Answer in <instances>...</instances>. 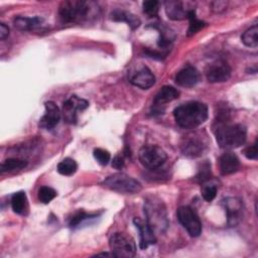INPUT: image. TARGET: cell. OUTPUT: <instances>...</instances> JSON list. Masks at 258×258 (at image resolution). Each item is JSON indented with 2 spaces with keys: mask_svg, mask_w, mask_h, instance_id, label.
I'll use <instances>...</instances> for the list:
<instances>
[{
  "mask_svg": "<svg viewBox=\"0 0 258 258\" xmlns=\"http://www.w3.org/2000/svg\"><path fill=\"white\" fill-rule=\"evenodd\" d=\"M100 9L93 1H62L58 7V16L66 23H80L99 15Z\"/></svg>",
  "mask_w": 258,
  "mask_h": 258,
  "instance_id": "1",
  "label": "cell"
},
{
  "mask_svg": "<svg viewBox=\"0 0 258 258\" xmlns=\"http://www.w3.org/2000/svg\"><path fill=\"white\" fill-rule=\"evenodd\" d=\"M173 116L177 125L182 128H196L208 118V107L201 102L190 101L176 107Z\"/></svg>",
  "mask_w": 258,
  "mask_h": 258,
  "instance_id": "2",
  "label": "cell"
},
{
  "mask_svg": "<svg viewBox=\"0 0 258 258\" xmlns=\"http://www.w3.org/2000/svg\"><path fill=\"white\" fill-rule=\"evenodd\" d=\"M214 131L218 144L224 149H233L243 145L247 137V129L242 124L230 122L215 124Z\"/></svg>",
  "mask_w": 258,
  "mask_h": 258,
  "instance_id": "3",
  "label": "cell"
},
{
  "mask_svg": "<svg viewBox=\"0 0 258 258\" xmlns=\"http://www.w3.org/2000/svg\"><path fill=\"white\" fill-rule=\"evenodd\" d=\"M144 213L146 216V223L155 233H163L167 226L168 220L166 215V209L162 201L152 198L146 200L144 204Z\"/></svg>",
  "mask_w": 258,
  "mask_h": 258,
  "instance_id": "4",
  "label": "cell"
},
{
  "mask_svg": "<svg viewBox=\"0 0 258 258\" xmlns=\"http://www.w3.org/2000/svg\"><path fill=\"white\" fill-rule=\"evenodd\" d=\"M104 186L120 194H136L142 188L141 183L123 172H117L109 175L103 181Z\"/></svg>",
  "mask_w": 258,
  "mask_h": 258,
  "instance_id": "5",
  "label": "cell"
},
{
  "mask_svg": "<svg viewBox=\"0 0 258 258\" xmlns=\"http://www.w3.org/2000/svg\"><path fill=\"white\" fill-rule=\"evenodd\" d=\"M109 246L114 257L131 258L136 253L134 240L124 233H115L110 237Z\"/></svg>",
  "mask_w": 258,
  "mask_h": 258,
  "instance_id": "6",
  "label": "cell"
},
{
  "mask_svg": "<svg viewBox=\"0 0 258 258\" xmlns=\"http://www.w3.org/2000/svg\"><path fill=\"white\" fill-rule=\"evenodd\" d=\"M139 160L141 164L150 169L159 168L167 158L165 151L157 145H145L139 151Z\"/></svg>",
  "mask_w": 258,
  "mask_h": 258,
  "instance_id": "7",
  "label": "cell"
},
{
  "mask_svg": "<svg viewBox=\"0 0 258 258\" xmlns=\"http://www.w3.org/2000/svg\"><path fill=\"white\" fill-rule=\"evenodd\" d=\"M177 220L191 237H198L202 233V223L196 212L187 207L182 206L177 209Z\"/></svg>",
  "mask_w": 258,
  "mask_h": 258,
  "instance_id": "8",
  "label": "cell"
},
{
  "mask_svg": "<svg viewBox=\"0 0 258 258\" xmlns=\"http://www.w3.org/2000/svg\"><path fill=\"white\" fill-rule=\"evenodd\" d=\"M222 205L227 214V222L230 227L237 226L243 217V203L239 198L228 197L222 200Z\"/></svg>",
  "mask_w": 258,
  "mask_h": 258,
  "instance_id": "9",
  "label": "cell"
},
{
  "mask_svg": "<svg viewBox=\"0 0 258 258\" xmlns=\"http://www.w3.org/2000/svg\"><path fill=\"white\" fill-rule=\"evenodd\" d=\"M89 103L87 100L82 99L76 95L71 96L62 105V113L63 118L69 123H76L77 122V112L83 111L87 109Z\"/></svg>",
  "mask_w": 258,
  "mask_h": 258,
  "instance_id": "10",
  "label": "cell"
},
{
  "mask_svg": "<svg viewBox=\"0 0 258 258\" xmlns=\"http://www.w3.org/2000/svg\"><path fill=\"white\" fill-rule=\"evenodd\" d=\"M231 73L232 70L227 62L218 60L208 66L206 70V78L210 83H222L230 79Z\"/></svg>",
  "mask_w": 258,
  "mask_h": 258,
  "instance_id": "11",
  "label": "cell"
},
{
  "mask_svg": "<svg viewBox=\"0 0 258 258\" xmlns=\"http://www.w3.org/2000/svg\"><path fill=\"white\" fill-rule=\"evenodd\" d=\"M60 119V111L56 104L52 101H48L45 103V113L40 118L38 126L42 129L50 130L54 128Z\"/></svg>",
  "mask_w": 258,
  "mask_h": 258,
  "instance_id": "12",
  "label": "cell"
},
{
  "mask_svg": "<svg viewBox=\"0 0 258 258\" xmlns=\"http://www.w3.org/2000/svg\"><path fill=\"white\" fill-rule=\"evenodd\" d=\"M165 12L169 19L171 20H182L187 18L188 13L194 8H186V3L178 0H169L164 3Z\"/></svg>",
  "mask_w": 258,
  "mask_h": 258,
  "instance_id": "13",
  "label": "cell"
},
{
  "mask_svg": "<svg viewBox=\"0 0 258 258\" xmlns=\"http://www.w3.org/2000/svg\"><path fill=\"white\" fill-rule=\"evenodd\" d=\"M205 143L199 136H187L183 139L180 149L183 155L187 157H198L205 150Z\"/></svg>",
  "mask_w": 258,
  "mask_h": 258,
  "instance_id": "14",
  "label": "cell"
},
{
  "mask_svg": "<svg viewBox=\"0 0 258 258\" xmlns=\"http://www.w3.org/2000/svg\"><path fill=\"white\" fill-rule=\"evenodd\" d=\"M200 75L196 68L191 66H187L181 69L175 76V83L183 88H191L196 86L199 82Z\"/></svg>",
  "mask_w": 258,
  "mask_h": 258,
  "instance_id": "15",
  "label": "cell"
},
{
  "mask_svg": "<svg viewBox=\"0 0 258 258\" xmlns=\"http://www.w3.org/2000/svg\"><path fill=\"white\" fill-rule=\"evenodd\" d=\"M134 225L136 226V228L139 230V234H140V242H139V246L141 249H146L148 246L155 244L156 242V236L155 233L152 231V229L149 227V225L143 221H141L138 218H135L133 220Z\"/></svg>",
  "mask_w": 258,
  "mask_h": 258,
  "instance_id": "16",
  "label": "cell"
},
{
  "mask_svg": "<svg viewBox=\"0 0 258 258\" xmlns=\"http://www.w3.org/2000/svg\"><path fill=\"white\" fill-rule=\"evenodd\" d=\"M179 96V92L171 86H164L162 87L158 93L155 95L153 100V107L154 110L160 112L161 107L165 106V104L177 99Z\"/></svg>",
  "mask_w": 258,
  "mask_h": 258,
  "instance_id": "17",
  "label": "cell"
},
{
  "mask_svg": "<svg viewBox=\"0 0 258 258\" xmlns=\"http://www.w3.org/2000/svg\"><path fill=\"white\" fill-rule=\"evenodd\" d=\"M240 167V160L233 152H225L219 158V168L223 175L236 172Z\"/></svg>",
  "mask_w": 258,
  "mask_h": 258,
  "instance_id": "18",
  "label": "cell"
},
{
  "mask_svg": "<svg viewBox=\"0 0 258 258\" xmlns=\"http://www.w3.org/2000/svg\"><path fill=\"white\" fill-rule=\"evenodd\" d=\"M131 83L140 89L147 90L155 84V77L148 68L144 67L131 78Z\"/></svg>",
  "mask_w": 258,
  "mask_h": 258,
  "instance_id": "19",
  "label": "cell"
},
{
  "mask_svg": "<svg viewBox=\"0 0 258 258\" xmlns=\"http://www.w3.org/2000/svg\"><path fill=\"white\" fill-rule=\"evenodd\" d=\"M43 19L39 16L35 17H24V16H16L13 19V25L16 29L26 31L34 29L38 27L42 23Z\"/></svg>",
  "mask_w": 258,
  "mask_h": 258,
  "instance_id": "20",
  "label": "cell"
},
{
  "mask_svg": "<svg viewBox=\"0 0 258 258\" xmlns=\"http://www.w3.org/2000/svg\"><path fill=\"white\" fill-rule=\"evenodd\" d=\"M111 19L114 21H122V22H126L131 29H136L140 26L141 21L140 19L127 11H123V10H115L111 13Z\"/></svg>",
  "mask_w": 258,
  "mask_h": 258,
  "instance_id": "21",
  "label": "cell"
},
{
  "mask_svg": "<svg viewBox=\"0 0 258 258\" xmlns=\"http://www.w3.org/2000/svg\"><path fill=\"white\" fill-rule=\"evenodd\" d=\"M11 207L14 213L24 215L27 209V198L24 191H17L11 198Z\"/></svg>",
  "mask_w": 258,
  "mask_h": 258,
  "instance_id": "22",
  "label": "cell"
},
{
  "mask_svg": "<svg viewBox=\"0 0 258 258\" xmlns=\"http://www.w3.org/2000/svg\"><path fill=\"white\" fill-rule=\"evenodd\" d=\"M242 42L249 47L258 46V26L255 24L252 27L248 28L241 36Z\"/></svg>",
  "mask_w": 258,
  "mask_h": 258,
  "instance_id": "23",
  "label": "cell"
},
{
  "mask_svg": "<svg viewBox=\"0 0 258 258\" xmlns=\"http://www.w3.org/2000/svg\"><path fill=\"white\" fill-rule=\"evenodd\" d=\"M27 165V162L23 159L19 158H8L5 159L1 165H0V171L3 172H8V171H13V170H19L24 168Z\"/></svg>",
  "mask_w": 258,
  "mask_h": 258,
  "instance_id": "24",
  "label": "cell"
},
{
  "mask_svg": "<svg viewBox=\"0 0 258 258\" xmlns=\"http://www.w3.org/2000/svg\"><path fill=\"white\" fill-rule=\"evenodd\" d=\"M78 164L77 162L70 157L62 159L57 164V171L62 175H72L77 171Z\"/></svg>",
  "mask_w": 258,
  "mask_h": 258,
  "instance_id": "25",
  "label": "cell"
},
{
  "mask_svg": "<svg viewBox=\"0 0 258 258\" xmlns=\"http://www.w3.org/2000/svg\"><path fill=\"white\" fill-rule=\"evenodd\" d=\"M187 19L189 20V25H188V29H187V35L188 36L196 34L198 31H200L201 29H203L206 26V22L197 18L195 10H191L188 13Z\"/></svg>",
  "mask_w": 258,
  "mask_h": 258,
  "instance_id": "26",
  "label": "cell"
},
{
  "mask_svg": "<svg viewBox=\"0 0 258 258\" xmlns=\"http://www.w3.org/2000/svg\"><path fill=\"white\" fill-rule=\"evenodd\" d=\"M37 197L41 203L48 204L50 201H52L56 197V191L52 187L44 185L38 189Z\"/></svg>",
  "mask_w": 258,
  "mask_h": 258,
  "instance_id": "27",
  "label": "cell"
},
{
  "mask_svg": "<svg viewBox=\"0 0 258 258\" xmlns=\"http://www.w3.org/2000/svg\"><path fill=\"white\" fill-rule=\"evenodd\" d=\"M211 178V164L206 160L202 163L198 174L196 175V179L200 183H205Z\"/></svg>",
  "mask_w": 258,
  "mask_h": 258,
  "instance_id": "28",
  "label": "cell"
},
{
  "mask_svg": "<svg viewBox=\"0 0 258 258\" xmlns=\"http://www.w3.org/2000/svg\"><path fill=\"white\" fill-rule=\"evenodd\" d=\"M143 12L147 14L149 17H155L159 11V2L156 0H148L144 1L142 4Z\"/></svg>",
  "mask_w": 258,
  "mask_h": 258,
  "instance_id": "29",
  "label": "cell"
},
{
  "mask_svg": "<svg viewBox=\"0 0 258 258\" xmlns=\"http://www.w3.org/2000/svg\"><path fill=\"white\" fill-rule=\"evenodd\" d=\"M173 36L172 33L167 28H161L159 32V39H158V46L162 49H165L169 46V44L172 42Z\"/></svg>",
  "mask_w": 258,
  "mask_h": 258,
  "instance_id": "30",
  "label": "cell"
},
{
  "mask_svg": "<svg viewBox=\"0 0 258 258\" xmlns=\"http://www.w3.org/2000/svg\"><path fill=\"white\" fill-rule=\"evenodd\" d=\"M217 185L213 183H203L202 186V196L205 201L212 202L217 196Z\"/></svg>",
  "mask_w": 258,
  "mask_h": 258,
  "instance_id": "31",
  "label": "cell"
},
{
  "mask_svg": "<svg viewBox=\"0 0 258 258\" xmlns=\"http://www.w3.org/2000/svg\"><path fill=\"white\" fill-rule=\"evenodd\" d=\"M97 217V215H90V214H87L85 213L84 211H80L78 212L77 214H75L72 218H71V221H70V227L71 228H76L78 227L83 221L85 220H88V219H92V218H95Z\"/></svg>",
  "mask_w": 258,
  "mask_h": 258,
  "instance_id": "32",
  "label": "cell"
},
{
  "mask_svg": "<svg viewBox=\"0 0 258 258\" xmlns=\"http://www.w3.org/2000/svg\"><path fill=\"white\" fill-rule=\"evenodd\" d=\"M93 155H94L95 159L98 161V163H100L101 165H107L111 158L109 151H107L103 148H95Z\"/></svg>",
  "mask_w": 258,
  "mask_h": 258,
  "instance_id": "33",
  "label": "cell"
},
{
  "mask_svg": "<svg viewBox=\"0 0 258 258\" xmlns=\"http://www.w3.org/2000/svg\"><path fill=\"white\" fill-rule=\"evenodd\" d=\"M244 155L248 159H256L257 158V142L255 141L253 145L248 146L244 150Z\"/></svg>",
  "mask_w": 258,
  "mask_h": 258,
  "instance_id": "34",
  "label": "cell"
},
{
  "mask_svg": "<svg viewBox=\"0 0 258 258\" xmlns=\"http://www.w3.org/2000/svg\"><path fill=\"white\" fill-rule=\"evenodd\" d=\"M144 52L148 56H150L152 58H156V59H162L166 55L165 53H162V52L157 51V50H152V49H149V48H145Z\"/></svg>",
  "mask_w": 258,
  "mask_h": 258,
  "instance_id": "35",
  "label": "cell"
},
{
  "mask_svg": "<svg viewBox=\"0 0 258 258\" xmlns=\"http://www.w3.org/2000/svg\"><path fill=\"white\" fill-rule=\"evenodd\" d=\"M227 2L226 1H215V2H213L212 3V9L215 11V12H217V13H219V12H222V11H224L225 9H226V7H227Z\"/></svg>",
  "mask_w": 258,
  "mask_h": 258,
  "instance_id": "36",
  "label": "cell"
},
{
  "mask_svg": "<svg viewBox=\"0 0 258 258\" xmlns=\"http://www.w3.org/2000/svg\"><path fill=\"white\" fill-rule=\"evenodd\" d=\"M112 166L116 169H121L124 166V157L121 155H116L113 158L112 161Z\"/></svg>",
  "mask_w": 258,
  "mask_h": 258,
  "instance_id": "37",
  "label": "cell"
},
{
  "mask_svg": "<svg viewBox=\"0 0 258 258\" xmlns=\"http://www.w3.org/2000/svg\"><path fill=\"white\" fill-rule=\"evenodd\" d=\"M9 34V27L5 23H0V38L4 40Z\"/></svg>",
  "mask_w": 258,
  "mask_h": 258,
  "instance_id": "38",
  "label": "cell"
},
{
  "mask_svg": "<svg viewBox=\"0 0 258 258\" xmlns=\"http://www.w3.org/2000/svg\"><path fill=\"white\" fill-rule=\"evenodd\" d=\"M97 256H113V254H109V253H99V254H97Z\"/></svg>",
  "mask_w": 258,
  "mask_h": 258,
  "instance_id": "39",
  "label": "cell"
}]
</instances>
